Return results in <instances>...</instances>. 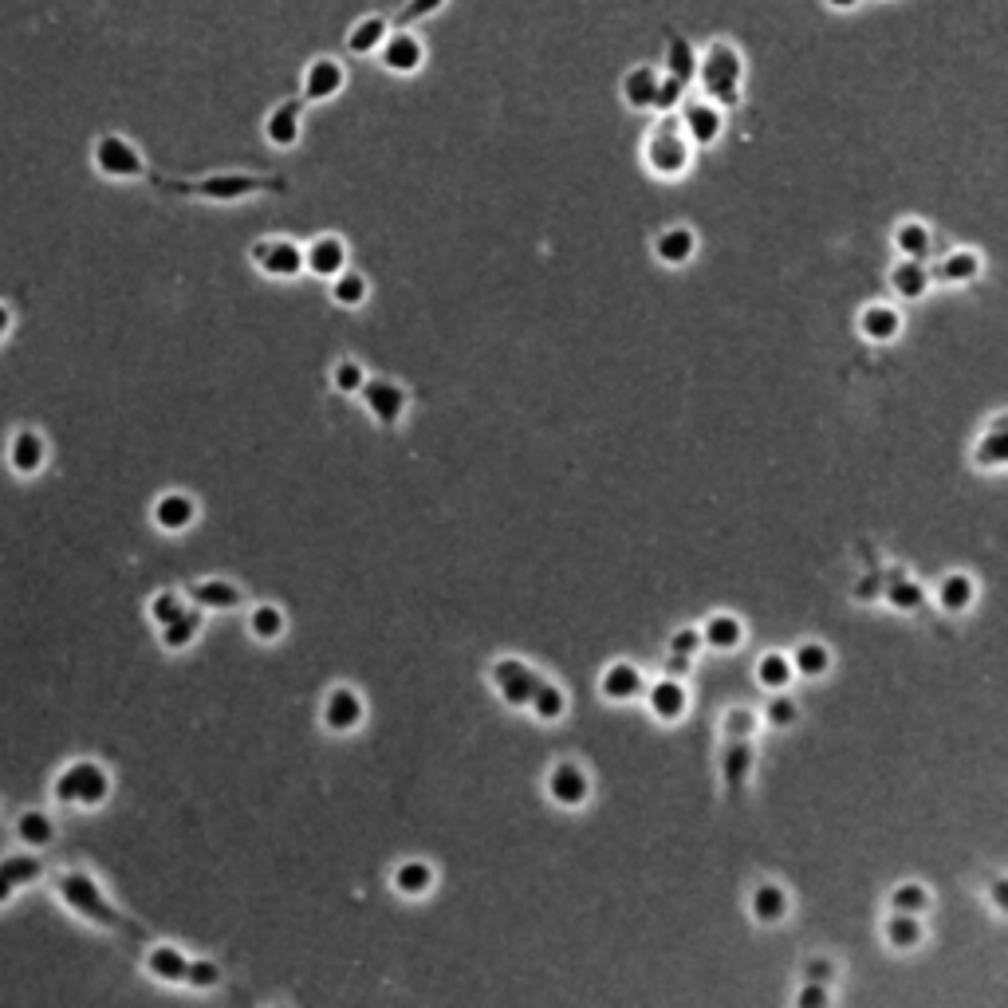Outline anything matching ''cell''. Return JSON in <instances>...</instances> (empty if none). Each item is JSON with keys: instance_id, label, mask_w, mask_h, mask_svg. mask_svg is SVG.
Returning <instances> with one entry per match:
<instances>
[{"instance_id": "cell-62", "label": "cell", "mask_w": 1008, "mask_h": 1008, "mask_svg": "<svg viewBox=\"0 0 1008 1008\" xmlns=\"http://www.w3.org/2000/svg\"><path fill=\"white\" fill-rule=\"evenodd\" d=\"M12 890H16V886H12V882H8V879H4V875H0V906H4L8 898H12Z\"/></svg>"}, {"instance_id": "cell-37", "label": "cell", "mask_w": 1008, "mask_h": 1008, "mask_svg": "<svg viewBox=\"0 0 1008 1008\" xmlns=\"http://www.w3.org/2000/svg\"><path fill=\"white\" fill-rule=\"evenodd\" d=\"M796 678V670H792V658H784V654H764L760 662H756V682L764 686V690H772V693H780V690H788V682Z\"/></svg>"}, {"instance_id": "cell-16", "label": "cell", "mask_w": 1008, "mask_h": 1008, "mask_svg": "<svg viewBox=\"0 0 1008 1008\" xmlns=\"http://www.w3.org/2000/svg\"><path fill=\"white\" fill-rule=\"evenodd\" d=\"M359 721H363V701H359V693L347 690V686L327 693V701H323V725H327V729L351 733V729H359Z\"/></svg>"}, {"instance_id": "cell-40", "label": "cell", "mask_w": 1008, "mask_h": 1008, "mask_svg": "<svg viewBox=\"0 0 1008 1008\" xmlns=\"http://www.w3.org/2000/svg\"><path fill=\"white\" fill-rule=\"evenodd\" d=\"M827 666H831V654H827L823 642H800L796 654H792V670H796L800 678H823Z\"/></svg>"}, {"instance_id": "cell-57", "label": "cell", "mask_w": 1008, "mask_h": 1008, "mask_svg": "<svg viewBox=\"0 0 1008 1008\" xmlns=\"http://www.w3.org/2000/svg\"><path fill=\"white\" fill-rule=\"evenodd\" d=\"M697 646H701V630H678V634L670 638V650H674V654H686V658L697 654Z\"/></svg>"}, {"instance_id": "cell-54", "label": "cell", "mask_w": 1008, "mask_h": 1008, "mask_svg": "<svg viewBox=\"0 0 1008 1008\" xmlns=\"http://www.w3.org/2000/svg\"><path fill=\"white\" fill-rule=\"evenodd\" d=\"M441 4H445V0H410V4H406V8L398 12V28H410L414 20H426V16H434Z\"/></svg>"}, {"instance_id": "cell-14", "label": "cell", "mask_w": 1008, "mask_h": 1008, "mask_svg": "<svg viewBox=\"0 0 1008 1008\" xmlns=\"http://www.w3.org/2000/svg\"><path fill=\"white\" fill-rule=\"evenodd\" d=\"M682 130H686V138H690V142H697V146H709V142H717V138H721V130H725V115H721V107H717V103H709V99L682 103Z\"/></svg>"}, {"instance_id": "cell-19", "label": "cell", "mask_w": 1008, "mask_h": 1008, "mask_svg": "<svg viewBox=\"0 0 1008 1008\" xmlns=\"http://www.w3.org/2000/svg\"><path fill=\"white\" fill-rule=\"evenodd\" d=\"M646 705H650V713H654L658 721H678V717L686 713L690 697H686V686H682L678 678H662V682H654V686L646 690Z\"/></svg>"}, {"instance_id": "cell-23", "label": "cell", "mask_w": 1008, "mask_h": 1008, "mask_svg": "<svg viewBox=\"0 0 1008 1008\" xmlns=\"http://www.w3.org/2000/svg\"><path fill=\"white\" fill-rule=\"evenodd\" d=\"M749 910H753V918L760 926L784 922V914H788V894H784V886H776V882H760V886H753Z\"/></svg>"}, {"instance_id": "cell-6", "label": "cell", "mask_w": 1008, "mask_h": 1008, "mask_svg": "<svg viewBox=\"0 0 1008 1008\" xmlns=\"http://www.w3.org/2000/svg\"><path fill=\"white\" fill-rule=\"evenodd\" d=\"M252 264L272 280H292L304 272V249L284 237H268V241L252 245Z\"/></svg>"}, {"instance_id": "cell-5", "label": "cell", "mask_w": 1008, "mask_h": 1008, "mask_svg": "<svg viewBox=\"0 0 1008 1008\" xmlns=\"http://www.w3.org/2000/svg\"><path fill=\"white\" fill-rule=\"evenodd\" d=\"M91 162L111 182H134V178L146 174V158L138 154V146L130 138H123V134H103L95 142V150H91Z\"/></svg>"}, {"instance_id": "cell-41", "label": "cell", "mask_w": 1008, "mask_h": 1008, "mask_svg": "<svg viewBox=\"0 0 1008 1008\" xmlns=\"http://www.w3.org/2000/svg\"><path fill=\"white\" fill-rule=\"evenodd\" d=\"M528 709L536 713V721H560L567 713V697L560 686H552V682H540L536 693H532V701H528Z\"/></svg>"}, {"instance_id": "cell-45", "label": "cell", "mask_w": 1008, "mask_h": 1008, "mask_svg": "<svg viewBox=\"0 0 1008 1008\" xmlns=\"http://www.w3.org/2000/svg\"><path fill=\"white\" fill-rule=\"evenodd\" d=\"M16 835H20V843H28V847H48V843L56 839V827H52V819L44 816V812H28V816H20Z\"/></svg>"}, {"instance_id": "cell-58", "label": "cell", "mask_w": 1008, "mask_h": 1008, "mask_svg": "<svg viewBox=\"0 0 1008 1008\" xmlns=\"http://www.w3.org/2000/svg\"><path fill=\"white\" fill-rule=\"evenodd\" d=\"M804 977H808V981H823V985H827V981L835 977V965H831L827 957H812V961L804 965Z\"/></svg>"}, {"instance_id": "cell-35", "label": "cell", "mask_w": 1008, "mask_h": 1008, "mask_svg": "<svg viewBox=\"0 0 1008 1008\" xmlns=\"http://www.w3.org/2000/svg\"><path fill=\"white\" fill-rule=\"evenodd\" d=\"M741 638H745V630H741V619H733V615H709V623L701 627V642L713 650H737Z\"/></svg>"}, {"instance_id": "cell-8", "label": "cell", "mask_w": 1008, "mask_h": 1008, "mask_svg": "<svg viewBox=\"0 0 1008 1008\" xmlns=\"http://www.w3.org/2000/svg\"><path fill=\"white\" fill-rule=\"evenodd\" d=\"M493 682H497V690H501L504 705L520 709V705L532 701V693H536V686H540L544 678H540L532 666L516 662V658H501V662L493 666Z\"/></svg>"}, {"instance_id": "cell-49", "label": "cell", "mask_w": 1008, "mask_h": 1008, "mask_svg": "<svg viewBox=\"0 0 1008 1008\" xmlns=\"http://www.w3.org/2000/svg\"><path fill=\"white\" fill-rule=\"evenodd\" d=\"M178 615H186V599H182V595H174V591H162V595H154V603H150V619H154L158 627L174 623Z\"/></svg>"}, {"instance_id": "cell-36", "label": "cell", "mask_w": 1008, "mask_h": 1008, "mask_svg": "<svg viewBox=\"0 0 1008 1008\" xmlns=\"http://www.w3.org/2000/svg\"><path fill=\"white\" fill-rule=\"evenodd\" d=\"M430 886H434V867L422 863V859H410V863H402V867L394 871V890H398V894L422 898V894H430Z\"/></svg>"}, {"instance_id": "cell-29", "label": "cell", "mask_w": 1008, "mask_h": 1008, "mask_svg": "<svg viewBox=\"0 0 1008 1008\" xmlns=\"http://www.w3.org/2000/svg\"><path fill=\"white\" fill-rule=\"evenodd\" d=\"M859 331H863L871 343H890V339H898V331H902V315L894 312V308H886V304H871L867 312L859 315Z\"/></svg>"}, {"instance_id": "cell-42", "label": "cell", "mask_w": 1008, "mask_h": 1008, "mask_svg": "<svg viewBox=\"0 0 1008 1008\" xmlns=\"http://www.w3.org/2000/svg\"><path fill=\"white\" fill-rule=\"evenodd\" d=\"M331 300L339 304V308H359L363 300H367V280L359 276V272H339L335 280H331Z\"/></svg>"}, {"instance_id": "cell-21", "label": "cell", "mask_w": 1008, "mask_h": 1008, "mask_svg": "<svg viewBox=\"0 0 1008 1008\" xmlns=\"http://www.w3.org/2000/svg\"><path fill=\"white\" fill-rule=\"evenodd\" d=\"M882 599H886L894 611H918L922 599H926V591H922L918 579H910V571L894 567V571L882 575Z\"/></svg>"}, {"instance_id": "cell-24", "label": "cell", "mask_w": 1008, "mask_h": 1008, "mask_svg": "<svg viewBox=\"0 0 1008 1008\" xmlns=\"http://www.w3.org/2000/svg\"><path fill=\"white\" fill-rule=\"evenodd\" d=\"M386 32H390V20H386V16H363V20H355L351 32H347V52H351V56H378Z\"/></svg>"}, {"instance_id": "cell-9", "label": "cell", "mask_w": 1008, "mask_h": 1008, "mask_svg": "<svg viewBox=\"0 0 1008 1008\" xmlns=\"http://www.w3.org/2000/svg\"><path fill=\"white\" fill-rule=\"evenodd\" d=\"M347 87V67L335 56H315L304 67V103H327Z\"/></svg>"}, {"instance_id": "cell-28", "label": "cell", "mask_w": 1008, "mask_h": 1008, "mask_svg": "<svg viewBox=\"0 0 1008 1008\" xmlns=\"http://www.w3.org/2000/svg\"><path fill=\"white\" fill-rule=\"evenodd\" d=\"M193 516H197V504L189 501L186 493H166L154 504V524L162 532H182V528L193 524Z\"/></svg>"}, {"instance_id": "cell-26", "label": "cell", "mask_w": 1008, "mask_h": 1008, "mask_svg": "<svg viewBox=\"0 0 1008 1008\" xmlns=\"http://www.w3.org/2000/svg\"><path fill=\"white\" fill-rule=\"evenodd\" d=\"M973 599H977V583H973L965 571H949L942 583H938V607H942L945 615L969 611Z\"/></svg>"}, {"instance_id": "cell-59", "label": "cell", "mask_w": 1008, "mask_h": 1008, "mask_svg": "<svg viewBox=\"0 0 1008 1008\" xmlns=\"http://www.w3.org/2000/svg\"><path fill=\"white\" fill-rule=\"evenodd\" d=\"M690 666L693 662L686 654H674V650H670V658H666V678H678V682H682V678L690 674Z\"/></svg>"}, {"instance_id": "cell-7", "label": "cell", "mask_w": 1008, "mask_h": 1008, "mask_svg": "<svg viewBox=\"0 0 1008 1008\" xmlns=\"http://www.w3.org/2000/svg\"><path fill=\"white\" fill-rule=\"evenodd\" d=\"M378 63L390 75H414L426 63V44L410 28H390L386 40H382V48H378Z\"/></svg>"}, {"instance_id": "cell-53", "label": "cell", "mask_w": 1008, "mask_h": 1008, "mask_svg": "<svg viewBox=\"0 0 1008 1008\" xmlns=\"http://www.w3.org/2000/svg\"><path fill=\"white\" fill-rule=\"evenodd\" d=\"M186 981L193 985V989H213V985L221 981V969H217L213 961H189Z\"/></svg>"}, {"instance_id": "cell-50", "label": "cell", "mask_w": 1008, "mask_h": 1008, "mask_svg": "<svg viewBox=\"0 0 1008 1008\" xmlns=\"http://www.w3.org/2000/svg\"><path fill=\"white\" fill-rule=\"evenodd\" d=\"M796 701L792 697H784V693H772L768 697V705H764V721L772 725V729H788L792 721H796Z\"/></svg>"}, {"instance_id": "cell-20", "label": "cell", "mask_w": 1008, "mask_h": 1008, "mask_svg": "<svg viewBox=\"0 0 1008 1008\" xmlns=\"http://www.w3.org/2000/svg\"><path fill=\"white\" fill-rule=\"evenodd\" d=\"M890 288H894L902 300H922V296L930 292V268H926V260L902 256V260L890 268Z\"/></svg>"}, {"instance_id": "cell-51", "label": "cell", "mask_w": 1008, "mask_h": 1008, "mask_svg": "<svg viewBox=\"0 0 1008 1008\" xmlns=\"http://www.w3.org/2000/svg\"><path fill=\"white\" fill-rule=\"evenodd\" d=\"M756 717L749 709H729L725 713V741H753Z\"/></svg>"}, {"instance_id": "cell-15", "label": "cell", "mask_w": 1008, "mask_h": 1008, "mask_svg": "<svg viewBox=\"0 0 1008 1008\" xmlns=\"http://www.w3.org/2000/svg\"><path fill=\"white\" fill-rule=\"evenodd\" d=\"M304 268H308L312 276L335 280V276H339V272L347 268V245H343L339 237H331V233L315 237L312 245L304 249Z\"/></svg>"}, {"instance_id": "cell-1", "label": "cell", "mask_w": 1008, "mask_h": 1008, "mask_svg": "<svg viewBox=\"0 0 1008 1008\" xmlns=\"http://www.w3.org/2000/svg\"><path fill=\"white\" fill-rule=\"evenodd\" d=\"M741 79H745V63H741V52L729 40H713L705 48V56H697V83H701L709 103L737 107L741 103Z\"/></svg>"}, {"instance_id": "cell-63", "label": "cell", "mask_w": 1008, "mask_h": 1008, "mask_svg": "<svg viewBox=\"0 0 1008 1008\" xmlns=\"http://www.w3.org/2000/svg\"><path fill=\"white\" fill-rule=\"evenodd\" d=\"M8 323H12V315H8V308H4V304H0V339H4V335H8Z\"/></svg>"}, {"instance_id": "cell-4", "label": "cell", "mask_w": 1008, "mask_h": 1008, "mask_svg": "<svg viewBox=\"0 0 1008 1008\" xmlns=\"http://www.w3.org/2000/svg\"><path fill=\"white\" fill-rule=\"evenodd\" d=\"M111 792V780L107 772L95 764V760H75L67 764L56 780V800L60 804H79V808H99Z\"/></svg>"}, {"instance_id": "cell-11", "label": "cell", "mask_w": 1008, "mask_h": 1008, "mask_svg": "<svg viewBox=\"0 0 1008 1008\" xmlns=\"http://www.w3.org/2000/svg\"><path fill=\"white\" fill-rule=\"evenodd\" d=\"M359 394H363L367 410L375 414L378 426H394L402 418V410H406V390L398 382H390V378H367Z\"/></svg>"}, {"instance_id": "cell-34", "label": "cell", "mask_w": 1008, "mask_h": 1008, "mask_svg": "<svg viewBox=\"0 0 1008 1008\" xmlns=\"http://www.w3.org/2000/svg\"><path fill=\"white\" fill-rule=\"evenodd\" d=\"M146 969H150L154 977H162V981L178 985V981H186L189 957L182 953V949H174V945H158V949H150V957H146Z\"/></svg>"}, {"instance_id": "cell-61", "label": "cell", "mask_w": 1008, "mask_h": 1008, "mask_svg": "<svg viewBox=\"0 0 1008 1008\" xmlns=\"http://www.w3.org/2000/svg\"><path fill=\"white\" fill-rule=\"evenodd\" d=\"M827 8H835V12H851V8H859L863 0H823Z\"/></svg>"}, {"instance_id": "cell-47", "label": "cell", "mask_w": 1008, "mask_h": 1008, "mask_svg": "<svg viewBox=\"0 0 1008 1008\" xmlns=\"http://www.w3.org/2000/svg\"><path fill=\"white\" fill-rule=\"evenodd\" d=\"M682 103H686V83L662 71V79H658V95H654V111H662V115H674V111H678Z\"/></svg>"}, {"instance_id": "cell-30", "label": "cell", "mask_w": 1008, "mask_h": 1008, "mask_svg": "<svg viewBox=\"0 0 1008 1008\" xmlns=\"http://www.w3.org/2000/svg\"><path fill=\"white\" fill-rule=\"evenodd\" d=\"M189 599L205 611H233L241 603V591L233 583H221V579H205V583H193L189 587Z\"/></svg>"}, {"instance_id": "cell-31", "label": "cell", "mask_w": 1008, "mask_h": 1008, "mask_svg": "<svg viewBox=\"0 0 1008 1008\" xmlns=\"http://www.w3.org/2000/svg\"><path fill=\"white\" fill-rule=\"evenodd\" d=\"M934 276L945 280V284H969L981 276V256L973 249H953L945 252V260L934 268Z\"/></svg>"}, {"instance_id": "cell-39", "label": "cell", "mask_w": 1008, "mask_h": 1008, "mask_svg": "<svg viewBox=\"0 0 1008 1008\" xmlns=\"http://www.w3.org/2000/svg\"><path fill=\"white\" fill-rule=\"evenodd\" d=\"M882 934H886V942L894 945V949H914V945L922 942V918L918 914H890L886 918V926H882Z\"/></svg>"}, {"instance_id": "cell-48", "label": "cell", "mask_w": 1008, "mask_h": 1008, "mask_svg": "<svg viewBox=\"0 0 1008 1008\" xmlns=\"http://www.w3.org/2000/svg\"><path fill=\"white\" fill-rule=\"evenodd\" d=\"M0 875L12 882V886H24V882H32L40 875V863H36L32 855H8V859L0 863Z\"/></svg>"}, {"instance_id": "cell-43", "label": "cell", "mask_w": 1008, "mask_h": 1008, "mask_svg": "<svg viewBox=\"0 0 1008 1008\" xmlns=\"http://www.w3.org/2000/svg\"><path fill=\"white\" fill-rule=\"evenodd\" d=\"M890 910H898V914H926L930 910V890L922 886V882H902L894 894H890Z\"/></svg>"}, {"instance_id": "cell-52", "label": "cell", "mask_w": 1008, "mask_h": 1008, "mask_svg": "<svg viewBox=\"0 0 1008 1008\" xmlns=\"http://www.w3.org/2000/svg\"><path fill=\"white\" fill-rule=\"evenodd\" d=\"M331 378H335V390H343V394H359V390H363V382H367L363 367H359V363H351V359H347V363H339Z\"/></svg>"}, {"instance_id": "cell-13", "label": "cell", "mask_w": 1008, "mask_h": 1008, "mask_svg": "<svg viewBox=\"0 0 1008 1008\" xmlns=\"http://www.w3.org/2000/svg\"><path fill=\"white\" fill-rule=\"evenodd\" d=\"M548 796H552L560 808H579V804H587V796H591V780H587V772H583L575 760H564V764H556V768L548 772Z\"/></svg>"}, {"instance_id": "cell-17", "label": "cell", "mask_w": 1008, "mask_h": 1008, "mask_svg": "<svg viewBox=\"0 0 1008 1008\" xmlns=\"http://www.w3.org/2000/svg\"><path fill=\"white\" fill-rule=\"evenodd\" d=\"M658 79L662 71L650 63H638L623 75V99L630 111H654V95H658Z\"/></svg>"}, {"instance_id": "cell-33", "label": "cell", "mask_w": 1008, "mask_h": 1008, "mask_svg": "<svg viewBox=\"0 0 1008 1008\" xmlns=\"http://www.w3.org/2000/svg\"><path fill=\"white\" fill-rule=\"evenodd\" d=\"M599 690H603V697H611V701H630V697L642 693V674H638L634 666H627V662H615V666H607Z\"/></svg>"}, {"instance_id": "cell-22", "label": "cell", "mask_w": 1008, "mask_h": 1008, "mask_svg": "<svg viewBox=\"0 0 1008 1008\" xmlns=\"http://www.w3.org/2000/svg\"><path fill=\"white\" fill-rule=\"evenodd\" d=\"M753 776V745L749 741H725V753H721V780L729 792L745 788Z\"/></svg>"}, {"instance_id": "cell-12", "label": "cell", "mask_w": 1008, "mask_h": 1008, "mask_svg": "<svg viewBox=\"0 0 1008 1008\" xmlns=\"http://www.w3.org/2000/svg\"><path fill=\"white\" fill-rule=\"evenodd\" d=\"M300 126H304V99H284L268 111L264 119V138L276 150H292L300 142Z\"/></svg>"}, {"instance_id": "cell-27", "label": "cell", "mask_w": 1008, "mask_h": 1008, "mask_svg": "<svg viewBox=\"0 0 1008 1008\" xmlns=\"http://www.w3.org/2000/svg\"><path fill=\"white\" fill-rule=\"evenodd\" d=\"M973 461H977L981 469H1005L1008 465V414L1005 418H997V422L985 430V438L977 441V449H973Z\"/></svg>"}, {"instance_id": "cell-3", "label": "cell", "mask_w": 1008, "mask_h": 1008, "mask_svg": "<svg viewBox=\"0 0 1008 1008\" xmlns=\"http://www.w3.org/2000/svg\"><path fill=\"white\" fill-rule=\"evenodd\" d=\"M646 166L658 174V178H678L690 170V142H686V130H678V123L666 115L662 123L650 130L646 138Z\"/></svg>"}, {"instance_id": "cell-60", "label": "cell", "mask_w": 1008, "mask_h": 1008, "mask_svg": "<svg viewBox=\"0 0 1008 1008\" xmlns=\"http://www.w3.org/2000/svg\"><path fill=\"white\" fill-rule=\"evenodd\" d=\"M989 902L1001 910V914H1008V879H993L989 882Z\"/></svg>"}, {"instance_id": "cell-55", "label": "cell", "mask_w": 1008, "mask_h": 1008, "mask_svg": "<svg viewBox=\"0 0 1008 1008\" xmlns=\"http://www.w3.org/2000/svg\"><path fill=\"white\" fill-rule=\"evenodd\" d=\"M827 1001H831V997H827L823 981H808V985H804V989L796 993V1005H800V1008H823Z\"/></svg>"}, {"instance_id": "cell-32", "label": "cell", "mask_w": 1008, "mask_h": 1008, "mask_svg": "<svg viewBox=\"0 0 1008 1008\" xmlns=\"http://www.w3.org/2000/svg\"><path fill=\"white\" fill-rule=\"evenodd\" d=\"M666 75L682 79L686 87L697 79V52H693L690 40L678 36V32H670V40H666Z\"/></svg>"}, {"instance_id": "cell-56", "label": "cell", "mask_w": 1008, "mask_h": 1008, "mask_svg": "<svg viewBox=\"0 0 1008 1008\" xmlns=\"http://www.w3.org/2000/svg\"><path fill=\"white\" fill-rule=\"evenodd\" d=\"M855 599L859 603H871V599H882V575L879 571H867L859 583H855Z\"/></svg>"}, {"instance_id": "cell-38", "label": "cell", "mask_w": 1008, "mask_h": 1008, "mask_svg": "<svg viewBox=\"0 0 1008 1008\" xmlns=\"http://www.w3.org/2000/svg\"><path fill=\"white\" fill-rule=\"evenodd\" d=\"M930 245H934V237H930V229H926L922 221H902V225L894 229V249L902 252V256L926 260V256H930Z\"/></svg>"}, {"instance_id": "cell-25", "label": "cell", "mask_w": 1008, "mask_h": 1008, "mask_svg": "<svg viewBox=\"0 0 1008 1008\" xmlns=\"http://www.w3.org/2000/svg\"><path fill=\"white\" fill-rule=\"evenodd\" d=\"M8 465L20 473V477H32V473H40V465H44V438L36 434V430H20L12 445H8Z\"/></svg>"}, {"instance_id": "cell-2", "label": "cell", "mask_w": 1008, "mask_h": 1008, "mask_svg": "<svg viewBox=\"0 0 1008 1008\" xmlns=\"http://www.w3.org/2000/svg\"><path fill=\"white\" fill-rule=\"evenodd\" d=\"M60 898L75 910V914H83L87 922L107 926V930H123L119 910L103 898L99 882L91 879V875H83V871H67V875H60Z\"/></svg>"}, {"instance_id": "cell-46", "label": "cell", "mask_w": 1008, "mask_h": 1008, "mask_svg": "<svg viewBox=\"0 0 1008 1008\" xmlns=\"http://www.w3.org/2000/svg\"><path fill=\"white\" fill-rule=\"evenodd\" d=\"M249 630L256 634V638H264V642L280 638V634H284V611H280V607H272V603H260V607H252Z\"/></svg>"}, {"instance_id": "cell-10", "label": "cell", "mask_w": 1008, "mask_h": 1008, "mask_svg": "<svg viewBox=\"0 0 1008 1008\" xmlns=\"http://www.w3.org/2000/svg\"><path fill=\"white\" fill-rule=\"evenodd\" d=\"M284 182H268V178H249V174H213L205 182H193V186H182L186 193H197V197H209V201H241L256 189H280Z\"/></svg>"}, {"instance_id": "cell-18", "label": "cell", "mask_w": 1008, "mask_h": 1008, "mask_svg": "<svg viewBox=\"0 0 1008 1008\" xmlns=\"http://www.w3.org/2000/svg\"><path fill=\"white\" fill-rule=\"evenodd\" d=\"M693 252H697V233H693L690 225H670V229H662V233L654 237V256H658L662 264H670V268L690 264Z\"/></svg>"}, {"instance_id": "cell-44", "label": "cell", "mask_w": 1008, "mask_h": 1008, "mask_svg": "<svg viewBox=\"0 0 1008 1008\" xmlns=\"http://www.w3.org/2000/svg\"><path fill=\"white\" fill-rule=\"evenodd\" d=\"M197 630H201V615H197V611H186V615H178L174 623L162 627V646H166V650H182V646H189V642L197 638Z\"/></svg>"}]
</instances>
